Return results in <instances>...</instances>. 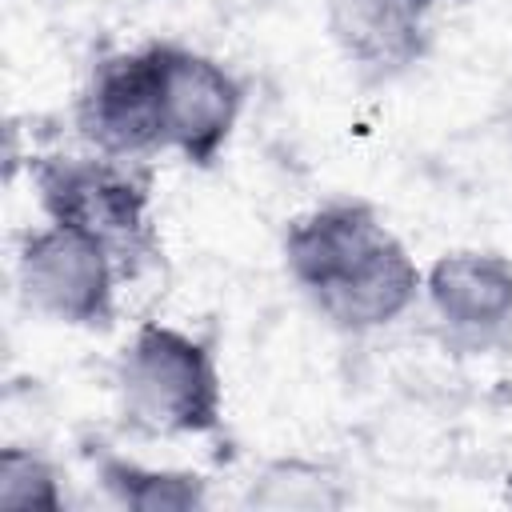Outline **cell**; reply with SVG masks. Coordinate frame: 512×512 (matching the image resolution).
I'll list each match as a JSON object with an SVG mask.
<instances>
[{"instance_id":"obj_1","label":"cell","mask_w":512,"mask_h":512,"mask_svg":"<svg viewBox=\"0 0 512 512\" xmlns=\"http://www.w3.org/2000/svg\"><path fill=\"white\" fill-rule=\"evenodd\" d=\"M112 384L124 424L144 436H212L224 420V372L212 340L168 320L132 328Z\"/></svg>"},{"instance_id":"obj_2","label":"cell","mask_w":512,"mask_h":512,"mask_svg":"<svg viewBox=\"0 0 512 512\" xmlns=\"http://www.w3.org/2000/svg\"><path fill=\"white\" fill-rule=\"evenodd\" d=\"M28 180L44 220L108 244L128 272L156 252L152 176L140 160L48 152L28 160Z\"/></svg>"},{"instance_id":"obj_3","label":"cell","mask_w":512,"mask_h":512,"mask_svg":"<svg viewBox=\"0 0 512 512\" xmlns=\"http://www.w3.org/2000/svg\"><path fill=\"white\" fill-rule=\"evenodd\" d=\"M128 268L120 256L64 224L44 220L16 244V288L24 304L64 328H108Z\"/></svg>"},{"instance_id":"obj_4","label":"cell","mask_w":512,"mask_h":512,"mask_svg":"<svg viewBox=\"0 0 512 512\" xmlns=\"http://www.w3.org/2000/svg\"><path fill=\"white\" fill-rule=\"evenodd\" d=\"M156 60V88H160V128L164 152L184 156L196 168H212L232 132L244 116V80L216 56L176 44V40H148Z\"/></svg>"},{"instance_id":"obj_5","label":"cell","mask_w":512,"mask_h":512,"mask_svg":"<svg viewBox=\"0 0 512 512\" xmlns=\"http://www.w3.org/2000/svg\"><path fill=\"white\" fill-rule=\"evenodd\" d=\"M76 128L80 140L100 156L144 164L148 156L164 152L152 44L96 60L88 84L76 96Z\"/></svg>"},{"instance_id":"obj_6","label":"cell","mask_w":512,"mask_h":512,"mask_svg":"<svg viewBox=\"0 0 512 512\" xmlns=\"http://www.w3.org/2000/svg\"><path fill=\"white\" fill-rule=\"evenodd\" d=\"M424 304L448 340L488 348L512 332V260L492 248H452L424 268Z\"/></svg>"},{"instance_id":"obj_7","label":"cell","mask_w":512,"mask_h":512,"mask_svg":"<svg viewBox=\"0 0 512 512\" xmlns=\"http://www.w3.org/2000/svg\"><path fill=\"white\" fill-rule=\"evenodd\" d=\"M388 236L392 228L368 200H356V196L324 200L300 212L284 228V240H280L284 272L312 300L324 288H332L340 276H348Z\"/></svg>"},{"instance_id":"obj_8","label":"cell","mask_w":512,"mask_h":512,"mask_svg":"<svg viewBox=\"0 0 512 512\" xmlns=\"http://www.w3.org/2000/svg\"><path fill=\"white\" fill-rule=\"evenodd\" d=\"M424 300V268L392 232L380 240L348 276L312 296V308L348 336H368L400 316H408Z\"/></svg>"},{"instance_id":"obj_9","label":"cell","mask_w":512,"mask_h":512,"mask_svg":"<svg viewBox=\"0 0 512 512\" xmlns=\"http://www.w3.org/2000/svg\"><path fill=\"white\" fill-rule=\"evenodd\" d=\"M328 32L352 68L396 76L428 52L432 0H328Z\"/></svg>"},{"instance_id":"obj_10","label":"cell","mask_w":512,"mask_h":512,"mask_svg":"<svg viewBox=\"0 0 512 512\" xmlns=\"http://www.w3.org/2000/svg\"><path fill=\"white\" fill-rule=\"evenodd\" d=\"M104 496L132 512H196L208 508V480L192 468H156L116 452L92 456Z\"/></svg>"},{"instance_id":"obj_11","label":"cell","mask_w":512,"mask_h":512,"mask_svg":"<svg viewBox=\"0 0 512 512\" xmlns=\"http://www.w3.org/2000/svg\"><path fill=\"white\" fill-rule=\"evenodd\" d=\"M68 504L60 468L32 444L0 448V508L8 512H60Z\"/></svg>"},{"instance_id":"obj_12","label":"cell","mask_w":512,"mask_h":512,"mask_svg":"<svg viewBox=\"0 0 512 512\" xmlns=\"http://www.w3.org/2000/svg\"><path fill=\"white\" fill-rule=\"evenodd\" d=\"M344 500V484L328 468L304 460H276L248 488V504L256 508H340Z\"/></svg>"},{"instance_id":"obj_13","label":"cell","mask_w":512,"mask_h":512,"mask_svg":"<svg viewBox=\"0 0 512 512\" xmlns=\"http://www.w3.org/2000/svg\"><path fill=\"white\" fill-rule=\"evenodd\" d=\"M504 500H512V476H504Z\"/></svg>"}]
</instances>
